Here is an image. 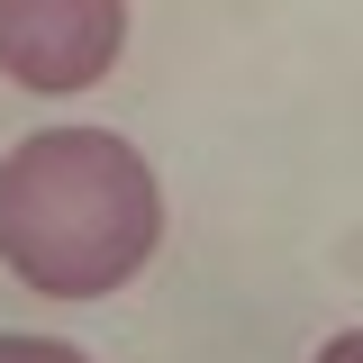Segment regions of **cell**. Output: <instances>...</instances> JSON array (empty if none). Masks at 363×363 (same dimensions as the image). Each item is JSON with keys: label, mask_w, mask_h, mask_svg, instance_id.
I'll use <instances>...</instances> for the list:
<instances>
[{"label": "cell", "mask_w": 363, "mask_h": 363, "mask_svg": "<svg viewBox=\"0 0 363 363\" xmlns=\"http://www.w3.org/2000/svg\"><path fill=\"white\" fill-rule=\"evenodd\" d=\"M0 363H91V354L55 345V336H0Z\"/></svg>", "instance_id": "3957f363"}, {"label": "cell", "mask_w": 363, "mask_h": 363, "mask_svg": "<svg viewBox=\"0 0 363 363\" xmlns=\"http://www.w3.org/2000/svg\"><path fill=\"white\" fill-rule=\"evenodd\" d=\"M128 9L118 0H0V73L28 91H82L118 64Z\"/></svg>", "instance_id": "7a4b0ae2"}, {"label": "cell", "mask_w": 363, "mask_h": 363, "mask_svg": "<svg viewBox=\"0 0 363 363\" xmlns=\"http://www.w3.org/2000/svg\"><path fill=\"white\" fill-rule=\"evenodd\" d=\"M164 236L155 173L109 128H45L0 164V264L45 300L118 291Z\"/></svg>", "instance_id": "6da1fadb"}, {"label": "cell", "mask_w": 363, "mask_h": 363, "mask_svg": "<svg viewBox=\"0 0 363 363\" xmlns=\"http://www.w3.org/2000/svg\"><path fill=\"white\" fill-rule=\"evenodd\" d=\"M318 363H363V327H354V336H336V345H327Z\"/></svg>", "instance_id": "277c9868"}]
</instances>
